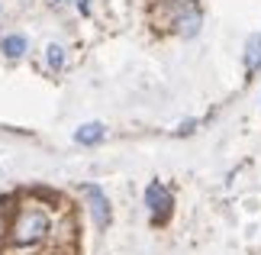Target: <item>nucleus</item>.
I'll use <instances>...</instances> for the list:
<instances>
[{
  "instance_id": "f257e3e1",
  "label": "nucleus",
  "mask_w": 261,
  "mask_h": 255,
  "mask_svg": "<svg viewBox=\"0 0 261 255\" xmlns=\"http://www.w3.org/2000/svg\"><path fill=\"white\" fill-rule=\"evenodd\" d=\"M45 236H48V217H45V210H39V207H26L13 220V226H10L13 246H36V242H42Z\"/></svg>"
},
{
  "instance_id": "f03ea898",
  "label": "nucleus",
  "mask_w": 261,
  "mask_h": 255,
  "mask_svg": "<svg viewBox=\"0 0 261 255\" xmlns=\"http://www.w3.org/2000/svg\"><path fill=\"white\" fill-rule=\"evenodd\" d=\"M165 13H168V23L177 36H197L200 26H203V13H200V4L197 0H165Z\"/></svg>"
},
{
  "instance_id": "7ed1b4c3",
  "label": "nucleus",
  "mask_w": 261,
  "mask_h": 255,
  "mask_svg": "<svg viewBox=\"0 0 261 255\" xmlns=\"http://www.w3.org/2000/svg\"><path fill=\"white\" fill-rule=\"evenodd\" d=\"M145 207H148L152 223H165L168 217H171V207H174L171 191H168L162 181H152V184L145 188Z\"/></svg>"
},
{
  "instance_id": "20e7f679",
  "label": "nucleus",
  "mask_w": 261,
  "mask_h": 255,
  "mask_svg": "<svg viewBox=\"0 0 261 255\" xmlns=\"http://www.w3.org/2000/svg\"><path fill=\"white\" fill-rule=\"evenodd\" d=\"M81 194H84L87 203H90L94 226H97V229H107L110 223H113V210H110V200H107L103 188H97V184H81Z\"/></svg>"
},
{
  "instance_id": "39448f33",
  "label": "nucleus",
  "mask_w": 261,
  "mask_h": 255,
  "mask_svg": "<svg viewBox=\"0 0 261 255\" xmlns=\"http://www.w3.org/2000/svg\"><path fill=\"white\" fill-rule=\"evenodd\" d=\"M103 136H107L103 123H84V126L74 129V142H81V146H97Z\"/></svg>"
},
{
  "instance_id": "423d86ee",
  "label": "nucleus",
  "mask_w": 261,
  "mask_h": 255,
  "mask_svg": "<svg viewBox=\"0 0 261 255\" xmlns=\"http://www.w3.org/2000/svg\"><path fill=\"white\" fill-rule=\"evenodd\" d=\"M26 49H29V42H26V36H19V33L4 36V42H0V52H4L10 62H13V58H23Z\"/></svg>"
},
{
  "instance_id": "0eeeda50",
  "label": "nucleus",
  "mask_w": 261,
  "mask_h": 255,
  "mask_svg": "<svg viewBox=\"0 0 261 255\" xmlns=\"http://www.w3.org/2000/svg\"><path fill=\"white\" fill-rule=\"evenodd\" d=\"M245 68H248V75L261 68V33L252 36V39H248V45H245Z\"/></svg>"
},
{
  "instance_id": "6e6552de",
  "label": "nucleus",
  "mask_w": 261,
  "mask_h": 255,
  "mask_svg": "<svg viewBox=\"0 0 261 255\" xmlns=\"http://www.w3.org/2000/svg\"><path fill=\"white\" fill-rule=\"evenodd\" d=\"M45 58H48V68H52V71H62L65 68V49L62 45L52 42V45L45 49Z\"/></svg>"
},
{
  "instance_id": "1a4fd4ad",
  "label": "nucleus",
  "mask_w": 261,
  "mask_h": 255,
  "mask_svg": "<svg viewBox=\"0 0 261 255\" xmlns=\"http://www.w3.org/2000/svg\"><path fill=\"white\" fill-rule=\"evenodd\" d=\"M74 7L81 10V16H90V0H74Z\"/></svg>"
},
{
  "instance_id": "9d476101",
  "label": "nucleus",
  "mask_w": 261,
  "mask_h": 255,
  "mask_svg": "<svg viewBox=\"0 0 261 255\" xmlns=\"http://www.w3.org/2000/svg\"><path fill=\"white\" fill-rule=\"evenodd\" d=\"M7 233V223H4V213H0V236H4Z\"/></svg>"
},
{
  "instance_id": "9b49d317",
  "label": "nucleus",
  "mask_w": 261,
  "mask_h": 255,
  "mask_svg": "<svg viewBox=\"0 0 261 255\" xmlns=\"http://www.w3.org/2000/svg\"><path fill=\"white\" fill-rule=\"evenodd\" d=\"M65 4V0H48V7H62Z\"/></svg>"
}]
</instances>
